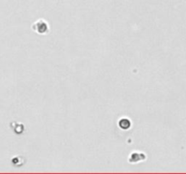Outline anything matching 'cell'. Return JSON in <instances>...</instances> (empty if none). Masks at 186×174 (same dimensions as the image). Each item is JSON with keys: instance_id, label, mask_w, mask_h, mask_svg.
<instances>
[{"instance_id": "obj_1", "label": "cell", "mask_w": 186, "mask_h": 174, "mask_svg": "<svg viewBox=\"0 0 186 174\" xmlns=\"http://www.w3.org/2000/svg\"><path fill=\"white\" fill-rule=\"evenodd\" d=\"M34 30H36L37 31L38 33H40V34H43V33H45L47 31V26H46V24L45 21H38L35 24V26H34Z\"/></svg>"}]
</instances>
